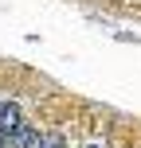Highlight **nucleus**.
I'll list each match as a JSON object with an SVG mask.
<instances>
[{
	"instance_id": "f257e3e1",
	"label": "nucleus",
	"mask_w": 141,
	"mask_h": 148,
	"mask_svg": "<svg viewBox=\"0 0 141 148\" xmlns=\"http://www.w3.org/2000/svg\"><path fill=\"white\" fill-rule=\"evenodd\" d=\"M24 121H20V105L16 101H4L0 105V133H12V129H20Z\"/></svg>"
},
{
	"instance_id": "f03ea898",
	"label": "nucleus",
	"mask_w": 141,
	"mask_h": 148,
	"mask_svg": "<svg viewBox=\"0 0 141 148\" xmlns=\"http://www.w3.org/2000/svg\"><path fill=\"white\" fill-rule=\"evenodd\" d=\"M39 148H63V140H59V136H43V140H39Z\"/></svg>"
},
{
	"instance_id": "7ed1b4c3",
	"label": "nucleus",
	"mask_w": 141,
	"mask_h": 148,
	"mask_svg": "<svg viewBox=\"0 0 141 148\" xmlns=\"http://www.w3.org/2000/svg\"><path fill=\"white\" fill-rule=\"evenodd\" d=\"M90 148H98V144H90Z\"/></svg>"
}]
</instances>
